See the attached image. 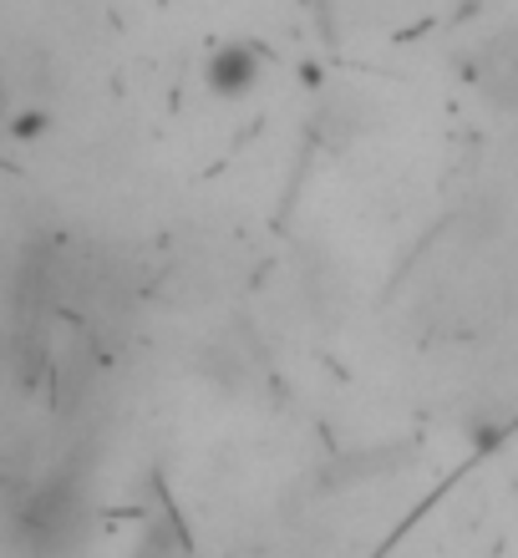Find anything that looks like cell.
<instances>
[{
    "label": "cell",
    "instance_id": "1",
    "mask_svg": "<svg viewBox=\"0 0 518 558\" xmlns=\"http://www.w3.org/2000/svg\"><path fill=\"white\" fill-rule=\"evenodd\" d=\"M269 66H275V57H269L265 41H254V36H224L198 61V82L219 102H244L250 92L265 87Z\"/></svg>",
    "mask_w": 518,
    "mask_h": 558
},
{
    "label": "cell",
    "instance_id": "2",
    "mask_svg": "<svg viewBox=\"0 0 518 558\" xmlns=\"http://www.w3.org/2000/svg\"><path fill=\"white\" fill-rule=\"evenodd\" d=\"M5 118H11V102H5V87H0V128H5Z\"/></svg>",
    "mask_w": 518,
    "mask_h": 558
}]
</instances>
